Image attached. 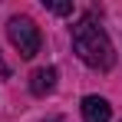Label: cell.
<instances>
[{"label":"cell","mask_w":122,"mask_h":122,"mask_svg":"<svg viewBox=\"0 0 122 122\" xmlns=\"http://www.w3.org/2000/svg\"><path fill=\"white\" fill-rule=\"evenodd\" d=\"M73 50H76V56H79L86 66H92V69H112V63H116L112 43H109L106 30H102L92 17H82V20L73 26Z\"/></svg>","instance_id":"1"},{"label":"cell","mask_w":122,"mask_h":122,"mask_svg":"<svg viewBox=\"0 0 122 122\" xmlns=\"http://www.w3.org/2000/svg\"><path fill=\"white\" fill-rule=\"evenodd\" d=\"M7 36H10V43L20 50V56L23 60H33L36 53H40V26L30 20V17H10L7 20Z\"/></svg>","instance_id":"2"},{"label":"cell","mask_w":122,"mask_h":122,"mask_svg":"<svg viewBox=\"0 0 122 122\" xmlns=\"http://www.w3.org/2000/svg\"><path fill=\"white\" fill-rule=\"evenodd\" d=\"M79 109H82V122H109L112 119V106L102 96H86Z\"/></svg>","instance_id":"3"},{"label":"cell","mask_w":122,"mask_h":122,"mask_svg":"<svg viewBox=\"0 0 122 122\" xmlns=\"http://www.w3.org/2000/svg\"><path fill=\"white\" fill-rule=\"evenodd\" d=\"M56 66H40V69H33V76H30V92L33 96H46V92H53L56 89Z\"/></svg>","instance_id":"4"},{"label":"cell","mask_w":122,"mask_h":122,"mask_svg":"<svg viewBox=\"0 0 122 122\" xmlns=\"http://www.w3.org/2000/svg\"><path fill=\"white\" fill-rule=\"evenodd\" d=\"M43 3H46V10H53L60 17H69L73 13V3H56V0H43Z\"/></svg>","instance_id":"5"}]
</instances>
